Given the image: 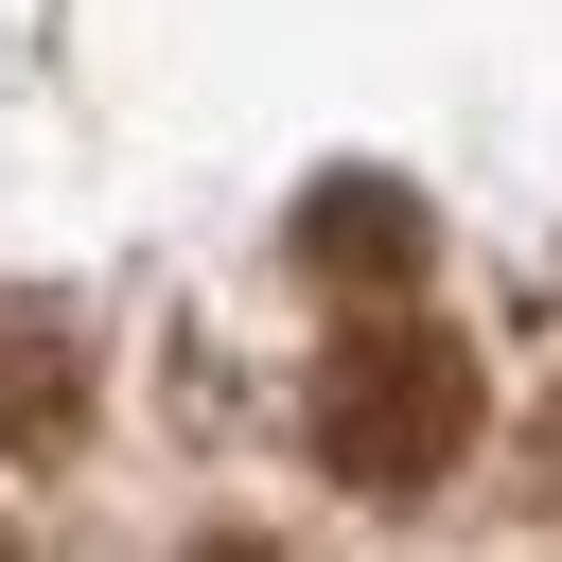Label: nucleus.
Returning <instances> with one entry per match:
<instances>
[{"label": "nucleus", "instance_id": "nucleus-2", "mask_svg": "<svg viewBox=\"0 0 562 562\" xmlns=\"http://www.w3.org/2000/svg\"><path fill=\"white\" fill-rule=\"evenodd\" d=\"M299 263H316V281H404V263H422V211H404L386 176H334V193L299 211Z\"/></svg>", "mask_w": 562, "mask_h": 562}, {"label": "nucleus", "instance_id": "nucleus-3", "mask_svg": "<svg viewBox=\"0 0 562 562\" xmlns=\"http://www.w3.org/2000/svg\"><path fill=\"white\" fill-rule=\"evenodd\" d=\"M0 439H70V334L0 316Z\"/></svg>", "mask_w": 562, "mask_h": 562}, {"label": "nucleus", "instance_id": "nucleus-1", "mask_svg": "<svg viewBox=\"0 0 562 562\" xmlns=\"http://www.w3.org/2000/svg\"><path fill=\"white\" fill-rule=\"evenodd\" d=\"M316 457L351 492H439L474 457V334L439 316H351L316 351Z\"/></svg>", "mask_w": 562, "mask_h": 562}]
</instances>
